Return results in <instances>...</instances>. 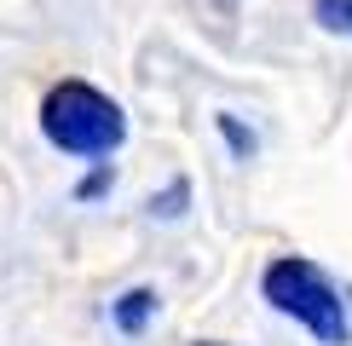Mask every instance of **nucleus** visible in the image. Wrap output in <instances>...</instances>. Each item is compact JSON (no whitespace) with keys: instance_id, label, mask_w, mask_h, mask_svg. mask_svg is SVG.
I'll list each match as a JSON object with an SVG mask.
<instances>
[{"instance_id":"obj_1","label":"nucleus","mask_w":352,"mask_h":346,"mask_svg":"<svg viewBox=\"0 0 352 346\" xmlns=\"http://www.w3.org/2000/svg\"><path fill=\"white\" fill-rule=\"evenodd\" d=\"M260 295H266V306L295 317L306 335H318L324 346H352V288L335 271H324L318 260H306V254L266 260Z\"/></svg>"},{"instance_id":"obj_2","label":"nucleus","mask_w":352,"mask_h":346,"mask_svg":"<svg viewBox=\"0 0 352 346\" xmlns=\"http://www.w3.org/2000/svg\"><path fill=\"white\" fill-rule=\"evenodd\" d=\"M41 133H47L64 156H98L122 150L127 139V115L110 93H98L93 81H58L47 98H41Z\"/></svg>"},{"instance_id":"obj_3","label":"nucleus","mask_w":352,"mask_h":346,"mask_svg":"<svg viewBox=\"0 0 352 346\" xmlns=\"http://www.w3.org/2000/svg\"><path fill=\"white\" fill-rule=\"evenodd\" d=\"M110 317H116V329H122V335H144V329H151V317H156V288H127V295H116Z\"/></svg>"},{"instance_id":"obj_4","label":"nucleus","mask_w":352,"mask_h":346,"mask_svg":"<svg viewBox=\"0 0 352 346\" xmlns=\"http://www.w3.org/2000/svg\"><path fill=\"white\" fill-rule=\"evenodd\" d=\"M312 18L329 35H352V0H312Z\"/></svg>"},{"instance_id":"obj_5","label":"nucleus","mask_w":352,"mask_h":346,"mask_svg":"<svg viewBox=\"0 0 352 346\" xmlns=\"http://www.w3.org/2000/svg\"><path fill=\"white\" fill-rule=\"evenodd\" d=\"M185 202H190V179H173L168 191L151 196V214H156V220H173V214H185Z\"/></svg>"},{"instance_id":"obj_6","label":"nucleus","mask_w":352,"mask_h":346,"mask_svg":"<svg viewBox=\"0 0 352 346\" xmlns=\"http://www.w3.org/2000/svg\"><path fill=\"white\" fill-rule=\"evenodd\" d=\"M219 133H226V144H231L237 156H254V133H248L237 115H219Z\"/></svg>"},{"instance_id":"obj_7","label":"nucleus","mask_w":352,"mask_h":346,"mask_svg":"<svg viewBox=\"0 0 352 346\" xmlns=\"http://www.w3.org/2000/svg\"><path fill=\"white\" fill-rule=\"evenodd\" d=\"M104 185H110V168H98V173H87V179L76 185V196L87 202V196H98V191H104Z\"/></svg>"},{"instance_id":"obj_8","label":"nucleus","mask_w":352,"mask_h":346,"mask_svg":"<svg viewBox=\"0 0 352 346\" xmlns=\"http://www.w3.org/2000/svg\"><path fill=\"white\" fill-rule=\"evenodd\" d=\"M197 346H219V341H197Z\"/></svg>"}]
</instances>
